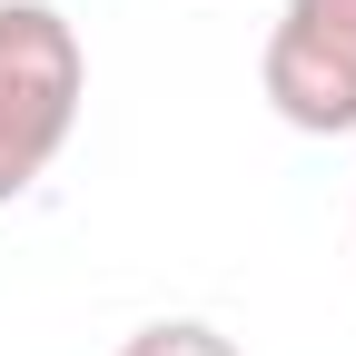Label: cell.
Here are the masks:
<instances>
[{"label": "cell", "instance_id": "6da1fadb", "mask_svg": "<svg viewBox=\"0 0 356 356\" xmlns=\"http://www.w3.org/2000/svg\"><path fill=\"white\" fill-rule=\"evenodd\" d=\"M79 99H89L79 30L50 0H0V208L50 178V159L79 129Z\"/></svg>", "mask_w": 356, "mask_h": 356}, {"label": "cell", "instance_id": "7a4b0ae2", "mask_svg": "<svg viewBox=\"0 0 356 356\" xmlns=\"http://www.w3.org/2000/svg\"><path fill=\"white\" fill-rule=\"evenodd\" d=\"M257 79H267V109L307 139L356 129V0H287Z\"/></svg>", "mask_w": 356, "mask_h": 356}, {"label": "cell", "instance_id": "3957f363", "mask_svg": "<svg viewBox=\"0 0 356 356\" xmlns=\"http://www.w3.org/2000/svg\"><path fill=\"white\" fill-rule=\"evenodd\" d=\"M119 356H238V346L218 337L208 317H159V327H139V337H129Z\"/></svg>", "mask_w": 356, "mask_h": 356}]
</instances>
